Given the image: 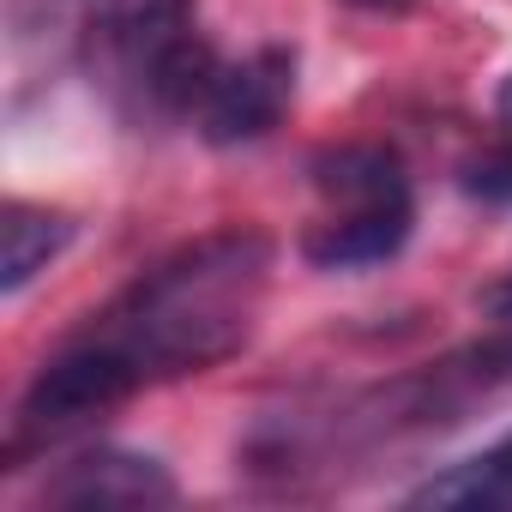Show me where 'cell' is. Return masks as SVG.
Returning a JSON list of instances; mask_svg holds the SVG:
<instances>
[{"label": "cell", "instance_id": "10", "mask_svg": "<svg viewBox=\"0 0 512 512\" xmlns=\"http://www.w3.org/2000/svg\"><path fill=\"white\" fill-rule=\"evenodd\" d=\"M500 109H506V121H512V79H506V91H500Z\"/></svg>", "mask_w": 512, "mask_h": 512}, {"label": "cell", "instance_id": "5", "mask_svg": "<svg viewBox=\"0 0 512 512\" xmlns=\"http://www.w3.org/2000/svg\"><path fill=\"white\" fill-rule=\"evenodd\" d=\"M49 506H163L175 500V482L157 458L145 452H121V446H97L61 464V476L43 488Z\"/></svg>", "mask_w": 512, "mask_h": 512}, {"label": "cell", "instance_id": "9", "mask_svg": "<svg viewBox=\"0 0 512 512\" xmlns=\"http://www.w3.org/2000/svg\"><path fill=\"white\" fill-rule=\"evenodd\" d=\"M488 314H494V320H506V326H512V278H506V284H500V290H488Z\"/></svg>", "mask_w": 512, "mask_h": 512}, {"label": "cell", "instance_id": "4", "mask_svg": "<svg viewBox=\"0 0 512 512\" xmlns=\"http://www.w3.org/2000/svg\"><path fill=\"white\" fill-rule=\"evenodd\" d=\"M296 91V61L284 49H260V55H247V61H223L205 103H199V133L211 145H253V139H266L284 115Z\"/></svg>", "mask_w": 512, "mask_h": 512}, {"label": "cell", "instance_id": "6", "mask_svg": "<svg viewBox=\"0 0 512 512\" xmlns=\"http://www.w3.org/2000/svg\"><path fill=\"white\" fill-rule=\"evenodd\" d=\"M410 506H452V512H506L512 506V434H500L494 446H482L476 458L446 464L440 476H428Z\"/></svg>", "mask_w": 512, "mask_h": 512}, {"label": "cell", "instance_id": "7", "mask_svg": "<svg viewBox=\"0 0 512 512\" xmlns=\"http://www.w3.org/2000/svg\"><path fill=\"white\" fill-rule=\"evenodd\" d=\"M67 241H73V217H61L49 205L7 199V211H0V290L19 296L37 272H49V260Z\"/></svg>", "mask_w": 512, "mask_h": 512}, {"label": "cell", "instance_id": "11", "mask_svg": "<svg viewBox=\"0 0 512 512\" xmlns=\"http://www.w3.org/2000/svg\"><path fill=\"white\" fill-rule=\"evenodd\" d=\"M356 7H404V0H356Z\"/></svg>", "mask_w": 512, "mask_h": 512}, {"label": "cell", "instance_id": "3", "mask_svg": "<svg viewBox=\"0 0 512 512\" xmlns=\"http://www.w3.org/2000/svg\"><path fill=\"white\" fill-rule=\"evenodd\" d=\"M506 386H512V332H494V338L464 344V350L428 362L422 374L398 380L386 428H452L476 404L500 398Z\"/></svg>", "mask_w": 512, "mask_h": 512}, {"label": "cell", "instance_id": "1", "mask_svg": "<svg viewBox=\"0 0 512 512\" xmlns=\"http://www.w3.org/2000/svg\"><path fill=\"white\" fill-rule=\"evenodd\" d=\"M272 278V241L260 229H211L169 260L139 272L91 326L79 332L91 350H103L127 386H157L181 374H205L229 362L266 302Z\"/></svg>", "mask_w": 512, "mask_h": 512}, {"label": "cell", "instance_id": "2", "mask_svg": "<svg viewBox=\"0 0 512 512\" xmlns=\"http://www.w3.org/2000/svg\"><path fill=\"white\" fill-rule=\"evenodd\" d=\"M314 181L332 199V211L302 241L308 266H320V272H362V266H386L392 253H404L416 205H410L404 163L392 151H374V145L326 151L314 163Z\"/></svg>", "mask_w": 512, "mask_h": 512}, {"label": "cell", "instance_id": "8", "mask_svg": "<svg viewBox=\"0 0 512 512\" xmlns=\"http://www.w3.org/2000/svg\"><path fill=\"white\" fill-rule=\"evenodd\" d=\"M470 193H488V199H512V157H488L482 169L464 175Z\"/></svg>", "mask_w": 512, "mask_h": 512}]
</instances>
